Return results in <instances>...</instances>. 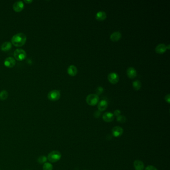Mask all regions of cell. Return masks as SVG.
<instances>
[{"label": "cell", "mask_w": 170, "mask_h": 170, "mask_svg": "<svg viewBox=\"0 0 170 170\" xmlns=\"http://www.w3.org/2000/svg\"><path fill=\"white\" fill-rule=\"evenodd\" d=\"M26 35L22 32H19L15 35L11 39L12 44L16 47H21L24 46L26 42Z\"/></svg>", "instance_id": "cell-1"}, {"label": "cell", "mask_w": 170, "mask_h": 170, "mask_svg": "<svg viewBox=\"0 0 170 170\" xmlns=\"http://www.w3.org/2000/svg\"><path fill=\"white\" fill-rule=\"evenodd\" d=\"M61 154L58 151H53L48 155V159L51 163H55L61 159Z\"/></svg>", "instance_id": "cell-2"}, {"label": "cell", "mask_w": 170, "mask_h": 170, "mask_svg": "<svg viewBox=\"0 0 170 170\" xmlns=\"http://www.w3.org/2000/svg\"><path fill=\"white\" fill-rule=\"evenodd\" d=\"M99 100V96L96 94H90L86 98L87 103L90 106L96 105Z\"/></svg>", "instance_id": "cell-3"}, {"label": "cell", "mask_w": 170, "mask_h": 170, "mask_svg": "<svg viewBox=\"0 0 170 170\" xmlns=\"http://www.w3.org/2000/svg\"><path fill=\"white\" fill-rule=\"evenodd\" d=\"M14 56L16 60L18 61H22L26 58L27 53L24 49L18 48L14 52Z\"/></svg>", "instance_id": "cell-4"}, {"label": "cell", "mask_w": 170, "mask_h": 170, "mask_svg": "<svg viewBox=\"0 0 170 170\" xmlns=\"http://www.w3.org/2000/svg\"><path fill=\"white\" fill-rule=\"evenodd\" d=\"M60 92L58 90L50 91L48 94V98L50 101H58L60 97Z\"/></svg>", "instance_id": "cell-5"}, {"label": "cell", "mask_w": 170, "mask_h": 170, "mask_svg": "<svg viewBox=\"0 0 170 170\" xmlns=\"http://www.w3.org/2000/svg\"><path fill=\"white\" fill-rule=\"evenodd\" d=\"M108 80L111 84H116L119 80V75L115 72H111L108 75Z\"/></svg>", "instance_id": "cell-6"}, {"label": "cell", "mask_w": 170, "mask_h": 170, "mask_svg": "<svg viewBox=\"0 0 170 170\" xmlns=\"http://www.w3.org/2000/svg\"><path fill=\"white\" fill-rule=\"evenodd\" d=\"M16 64V60L13 57H8L4 61V65L9 68L13 67Z\"/></svg>", "instance_id": "cell-7"}, {"label": "cell", "mask_w": 170, "mask_h": 170, "mask_svg": "<svg viewBox=\"0 0 170 170\" xmlns=\"http://www.w3.org/2000/svg\"><path fill=\"white\" fill-rule=\"evenodd\" d=\"M14 10L16 12H21L24 8V4L22 1H19L15 2L13 6Z\"/></svg>", "instance_id": "cell-8"}, {"label": "cell", "mask_w": 170, "mask_h": 170, "mask_svg": "<svg viewBox=\"0 0 170 170\" xmlns=\"http://www.w3.org/2000/svg\"><path fill=\"white\" fill-rule=\"evenodd\" d=\"M112 132L113 135L115 137H118L121 136L123 133V129L122 128L115 126L113 128L112 130Z\"/></svg>", "instance_id": "cell-9"}, {"label": "cell", "mask_w": 170, "mask_h": 170, "mask_svg": "<svg viewBox=\"0 0 170 170\" xmlns=\"http://www.w3.org/2000/svg\"><path fill=\"white\" fill-rule=\"evenodd\" d=\"M102 118L103 120L106 122H111L114 119V115L111 112H107L103 115Z\"/></svg>", "instance_id": "cell-10"}, {"label": "cell", "mask_w": 170, "mask_h": 170, "mask_svg": "<svg viewBox=\"0 0 170 170\" xmlns=\"http://www.w3.org/2000/svg\"><path fill=\"white\" fill-rule=\"evenodd\" d=\"M128 77L130 79H134L137 76V71L133 67H128L126 71Z\"/></svg>", "instance_id": "cell-11"}, {"label": "cell", "mask_w": 170, "mask_h": 170, "mask_svg": "<svg viewBox=\"0 0 170 170\" xmlns=\"http://www.w3.org/2000/svg\"><path fill=\"white\" fill-rule=\"evenodd\" d=\"M122 37V35L119 32H113L110 36V39L114 42L119 41Z\"/></svg>", "instance_id": "cell-12"}, {"label": "cell", "mask_w": 170, "mask_h": 170, "mask_svg": "<svg viewBox=\"0 0 170 170\" xmlns=\"http://www.w3.org/2000/svg\"><path fill=\"white\" fill-rule=\"evenodd\" d=\"M167 50L166 46L164 43H160L155 48V52L156 53L163 54Z\"/></svg>", "instance_id": "cell-13"}, {"label": "cell", "mask_w": 170, "mask_h": 170, "mask_svg": "<svg viewBox=\"0 0 170 170\" xmlns=\"http://www.w3.org/2000/svg\"><path fill=\"white\" fill-rule=\"evenodd\" d=\"M107 15L104 11H99L96 14V19L99 21H103L106 18Z\"/></svg>", "instance_id": "cell-14"}, {"label": "cell", "mask_w": 170, "mask_h": 170, "mask_svg": "<svg viewBox=\"0 0 170 170\" xmlns=\"http://www.w3.org/2000/svg\"><path fill=\"white\" fill-rule=\"evenodd\" d=\"M67 71L69 75L75 76L77 73V69L74 65H71L68 67Z\"/></svg>", "instance_id": "cell-15"}, {"label": "cell", "mask_w": 170, "mask_h": 170, "mask_svg": "<svg viewBox=\"0 0 170 170\" xmlns=\"http://www.w3.org/2000/svg\"><path fill=\"white\" fill-rule=\"evenodd\" d=\"M107 107H108V102L105 100H102L98 103V109L99 111H103L105 110Z\"/></svg>", "instance_id": "cell-16"}, {"label": "cell", "mask_w": 170, "mask_h": 170, "mask_svg": "<svg viewBox=\"0 0 170 170\" xmlns=\"http://www.w3.org/2000/svg\"><path fill=\"white\" fill-rule=\"evenodd\" d=\"M134 166L136 170H143L144 169L143 162L141 160H135L134 162Z\"/></svg>", "instance_id": "cell-17"}, {"label": "cell", "mask_w": 170, "mask_h": 170, "mask_svg": "<svg viewBox=\"0 0 170 170\" xmlns=\"http://www.w3.org/2000/svg\"><path fill=\"white\" fill-rule=\"evenodd\" d=\"M12 46V43L9 42H5L2 44L1 47V49L2 51L7 52L11 49Z\"/></svg>", "instance_id": "cell-18"}, {"label": "cell", "mask_w": 170, "mask_h": 170, "mask_svg": "<svg viewBox=\"0 0 170 170\" xmlns=\"http://www.w3.org/2000/svg\"><path fill=\"white\" fill-rule=\"evenodd\" d=\"M132 85H133L134 89L136 90H140L142 86L141 82L138 80H135L134 81H133Z\"/></svg>", "instance_id": "cell-19"}, {"label": "cell", "mask_w": 170, "mask_h": 170, "mask_svg": "<svg viewBox=\"0 0 170 170\" xmlns=\"http://www.w3.org/2000/svg\"><path fill=\"white\" fill-rule=\"evenodd\" d=\"M8 97V92L6 90L2 91L0 92V100H5Z\"/></svg>", "instance_id": "cell-20"}, {"label": "cell", "mask_w": 170, "mask_h": 170, "mask_svg": "<svg viewBox=\"0 0 170 170\" xmlns=\"http://www.w3.org/2000/svg\"><path fill=\"white\" fill-rule=\"evenodd\" d=\"M47 157L45 156H41L37 159V162L39 164H44L47 161Z\"/></svg>", "instance_id": "cell-21"}, {"label": "cell", "mask_w": 170, "mask_h": 170, "mask_svg": "<svg viewBox=\"0 0 170 170\" xmlns=\"http://www.w3.org/2000/svg\"><path fill=\"white\" fill-rule=\"evenodd\" d=\"M53 166L49 163H45L43 166V170H53Z\"/></svg>", "instance_id": "cell-22"}, {"label": "cell", "mask_w": 170, "mask_h": 170, "mask_svg": "<svg viewBox=\"0 0 170 170\" xmlns=\"http://www.w3.org/2000/svg\"><path fill=\"white\" fill-rule=\"evenodd\" d=\"M126 120V118L124 115H119L117 117V121L119 123H124L125 122Z\"/></svg>", "instance_id": "cell-23"}, {"label": "cell", "mask_w": 170, "mask_h": 170, "mask_svg": "<svg viewBox=\"0 0 170 170\" xmlns=\"http://www.w3.org/2000/svg\"><path fill=\"white\" fill-rule=\"evenodd\" d=\"M103 91H104L103 87L101 86H99L96 89V94L98 96L99 95L103 92Z\"/></svg>", "instance_id": "cell-24"}, {"label": "cell", "mask_w": 170, "mask_h": 170, "mask_svg": "<svg viewBox=\"0 0 170 170\" xmlns=\"http://www.w3.org/2000/svg\"><path fill=\"white\" fill-rule=\"evenodd\" d=\"M145 170H158L154 166H151V165H149V166H148L146 169H145Z\"/></svg>", "instance_id": "cell-25"}, {"label": "cell", "mask_w": 170, "mask_h": 170, "mask_svg": "<svg viewBox=\"0 0 170 170\" xmlns=\"http://www.w3.org/2000/svg\"><path fill=\"white\" fill-rule=\"evenodd\" d=\"M100 115H101V112L99 111V110L96 111L94 113V116L95 117V118H96L100 117Z\"/></svg>", "instance_id": "cell-26"}, {"label": "cell", "mask_w": 170, "mask_h": 170, "mask_svg": "<svg viewBox=\"0 0 170 170\" xmlns=\"http://www.w3.org/2000/svg\"><path fill=\"white\" fill-rule=\"evenodd\" d=\"M120 114H121V111L120 110H118V109H117V110H115L114 112V114L113 115L116 116H118L119 115H120Z\"/></svg>", "instance_id": "cell-27"}, {"label": "cell", "mask_w": 170, "mask_h": 170, "mask_svg": "<svg viewBox=\"0 0 170 170\" xmlns=\"http://www.w3.org/2000/svg\"><path fill=\"white\" fill-rule=\"evenodd\" d=\"M165 101L168 102V103H170V94H168L165 96Z\"/></svg>", "instance_id": "cell-28"}, {"label": "cell", "mask_w": 170, "mask_h": 170, "mask_svg": "<svg viewBox=\"0 0 170 170\" xmlns=\"http://www.w3.org/2000/svg\"><path fill=\"white\" fill-rule=\"evenodd\" d=\"M24 2L27 4H30V3H32V0H25V1H24Z\"/></svg>", "instance_id": "cell-29"}, {"label": "cell", "mask_w": 170, "mask_h": 170, "mask_svg": "<svg viewBox=\"0 0 170 170\" xmlns=\"http://www.w3.org/2000/svg\"><path fill=\"white\" fill-rule=\"evenodd\" d=\"M166 48H167V49H170V44H168V46H166Z\"/></svg>", "instance_id": "cell-30"}, {"label": "cell", "mask_w": 170, "mask_h": 170, "mask_svg": "<svg viewBox=\"0 0 170 170\" xmlns=\"http://www.w3.org/2000/svg\"></svg>", "instance_id": "cell-31"}]
</instances>
